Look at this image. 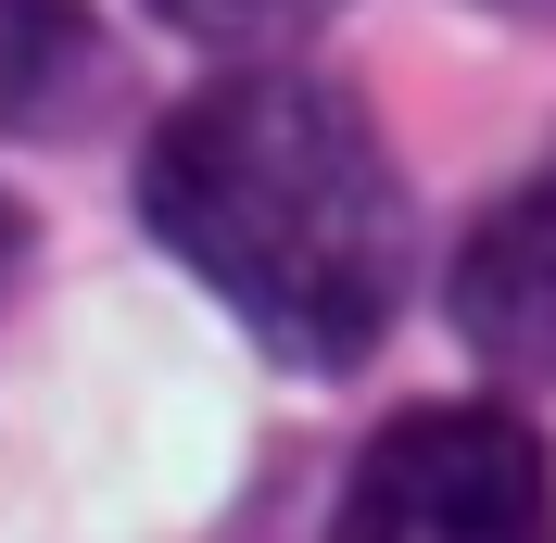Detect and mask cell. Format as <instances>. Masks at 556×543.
Masks as SVG:
<instances>
[{"label":"cell","mask_w":556,"mask_h":543,"mask_svg":"<svg viewBox=\"0 0 556 543\" xmlns=\"http://www.w3.org/2000/svg\"><path fill=\"white\" fill-rule=\"evenodd\" d=\"M13 278H26V203L0 190V304H13Z\"/></svg>","instance_id":"cell-6"},{"label":"cell","mask_w":556,"mask_h":543,"mask_svg":"<svg viewBox=\"0 0 556 543\" xmlns=\"http://www.w3.org/2000/svg\"><path fill=\"white\" fill-rule=\"evenodd\" d=\"M89 89H102L89 0H0V139L13 127H64Z\"/></svg>","instance_id":"cell-4"},{"label":"cell","mask_w":556,"mask_h":543,"mask_svg":"<svg viewBox=\"0 0 556 543\" xmlns=\"http://www.w3.org/2000/svg\"><path fill=\"white\" fill-rule=\"evenodd\" d=\"M455 341L481 354V367H556V152L519 177V190H493L481 228L455 240Z\"/></svg>","instance_id":"cell-3"},{"label":"cell","mask_w":556,"mask_h":543,"mask_svg":"<svg viewBox=\"0 0 556 543\" xmlns=\"http://www.w3.org/2000/svg\"><path fill=\"white\" fill-rule=\"evenodd\" d=\"M329 543H556V455L519 405H405L354 455Z\"/></svg>","instance_id":"cell-2"},{"label":"cell","mask_w":556,"mask_h":543,"mask_svg":"<svg viewBox=\"0 0 556 543\" xmlns=\"http://www.w3.org/2000/svg\"><path fill=\"white\" fill-rule=\"evenodd\" d=\"M165 26H190V38H215V51H278V38H304V26H329L342 0H152Z\"/></svg>","instance_id":"cell-5"},{"label":"cell","mask_w":556,"mask_h":543,"mask_svg":"<svg viewBox=\"0 0 556 543\" xmlns=\"http://www.w3.org/2000/svg\"><path fill=\"white\" fill-rule=\"evenodd\" d=\"M493 13H519V26H556V0H493Z\"/></svg>","instance_id":"cell-7"},{"label":"cell","mask_w":556,"mask_h":543,"mask_svg":"<svg viewBox=\"0 0 556 543\" xmlns=\"http://www.w3.org/2000/svg\"><path fill=\"white\" fill-rule=\"evenodd\" d=\"M139 215L278 367H367L417 278V203L354 89L228 64L152 127Z\"/></svg>","instance_id":"cell-1"}]
</instances>
